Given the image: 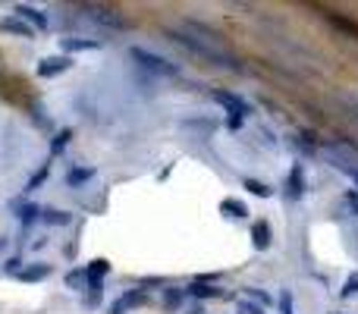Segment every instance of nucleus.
Masks as SVG:
<instances>
[{
    "instance_id": "nucleus-1",
    "label": "nucleus",
    "mask_w": 358,
    "mask_h": 314,
    "mask_svg": "<svg viewBox=\"0 0 358 314\" xmlns=\"http://www.w3.org/2000/svg\"><path fill=\"white\" fill-rule=\"evenodd\" d=\"M211 100L223 107V113H226V129H230V132H239V129L245 126V119L251 117V104L242 98V94H236V91H226V88H214V91H211Z\"/></svg>"
},
{
    "instance_id": "nucleus-2",
    "label": "nucleus",
    "mask_w": 358,
    "mask_h": 314,
    "mask_svg": "<svg viewBox=\"0 0 358 314\" xmlns=\"http://www.w3.org/2000/svg\"><path fill=\"white\" fill-rule=\"evenodd\" d=\"M129 54H132V60L138 63V69H144V73L157 75V79H176V75L182 73V69L176 66V63H170L167 57L151 54V50H144V47H132Z\"/></svg>"
},
{
    "instance_id": "nucleus-3",
    "label": "nucleus",
    "mask_w": 358,
    "mask_h": 314,
    "mask_svg": "<svg viewBox=\"0 0 358 314\" xmlns=\"http://www.w3.org/2000/svg\"><path fill=\"white\" fill-rule=\"evenodd\" d=\"M308 192V176H305V167H301L299 160L289 167L286 179H283V198L286 201H301Z\"/></svg>"
},
{
    "instance_id": "nucleus-4",
    "label": "nucleus",
    "mask_w": 358,
    "mask_h": 314,
    "mask_svg": "<svg viewBox=\"0 0 358 314\" xmlns=\"http://www.w3.org/2000/svg\"><path fill=\"white\" fill-rule=\"evenodd\" d=\"M13 16L22 19L31 31H47L50 29V16L41 10V6H31V3H16L13 6Z\"/></svg>"
},
{
    "instance_id": "nucleus-5",
    "label": "nucleus",
    "mask_w": 358,
    "mask_h": 314,
    "mask_svg": "<svg viewBox=\"0 0 358 314\" xmlns=\"http://www.w3.org/2000/svg\"><path fill=\"white\" fill-rule=\"evenodd\" d=\"M73 69V57H63V54H54V57H41L35 63V75L38 79H57V75L69 73Z\"/></svg>"
},
{
    "instance_id": "nucleus-6",
    "label": "nucleus",
    "mask_w": 358,
    "mask_h": 314,
    "mask_svg": "<svg viewBox=\"0 0 358 314\" xmlns=\"http://www.w3.org/2000/svg\"><path fill=\"white\" fill-rule=\"evenodd\" d=\"M10 211H13V217H16V223L22 226V230H31V226H38V220H41V204H35V201L13 198Z\"/></svg>"
},
{
    "instance_id": "nucleus-7",
    "label": "nucleus",
    "mask_w": 358,
    "mask_h": 314,
    "mask_svg": "<svg viewBox=\"0 0 358 314\" xmlns=\"http://www.w3.org/2000/svg\"><path fill=\"white\" fill-rule=\"evenodd\" d=\"M144 305V289H126L123 295H117V299L110 301V308H107V314H129L132 308Z\"/></svg>"
},
{
    "instance_id": "nucleus-8",
    "label": "nucleus",
    "mask_w": 358,
    "mask_h": 314,
    "mask_svg": "<svg viewBox=\"0 0 358 314\" xmlns=\"http://www.w3.org/2000/svg\"><path fill=\"white\" fill-rule=\"evenodd\" d=\"M63 283H66V289H73V292H88V289H94V286H104L100 280H94L91 274H88L85 267H75V270H69L66 276H63Z\"/></svg>"
},
{
    "instance_id": "nucleus-9",
    "label": "nucleus",
    "mask_w": 358,
    "mask_h": 314,
    "mask_svg": "<svg viewBox=\"0 0 358 314\" xmlns=\"http://www.w3.org/2000/svg\"><path fill=\"white\" fill-rule=\"evenodd\" d=\"M94 176H98L94 167H88V163H73V167H66V173H63V182H66V188H82V186H88Z\"/></svg>"
},
{
    "instance_id": "nucleus-10",
    "label": "nucleus",
    "mask_w": 358,
    "mask_h": 314,
    "mask_svg": "<svg viewBox=\"0 0 358 314\" xmlns=\"http://www.w3.org/2000/svg\"><path fill=\"white\" fill-rule=\"evenodd\" d=\"M85 50H100V41H98V38H79V35L60 38V54H63V57L85 54Z\"/></svg>"
},
{
    "instance_id": "nucleus-11",
    "label": "nucleus",
    "mask_w": 358,
    "mask_h": 314,
    "mask_svg": "<svg viewBox=\"0 0 358 314\" xmlns=\"http://www.w3.org/2000/svg\"><path fill=\"white\" fill-rule=\"evenodd\" d=\"M50 274H54V267H50L47 261H31V264H22V270H19L13 280H19V283H41V280H47Z\"/></svg>"
},
{
    "instance_id": "nucleus-12",
    "label": "nucleus",
    "mask_w": 358,
    "mask_h": 314,
    "mask_svg": "<svg viewBox=\"0 0 358 314\" xmlns=\"http://www.w3.org/2000/svg\"><path fill=\"white\" fill-rule=\"evenodd\" d=\"M182 289H186V295L195 301H211V299H220V295H223V289H217L214 283H204V280L188 283V286H182Z\"/></svg>"
},
{
    "instance_id": "nucleus-13",
    "label": "nucleus",
    "mask_w": 358,
    "mask_h": 314,
    "mask_svg": "<svg viewBox=\"0 0 358 314\" xmlns=\"http://www.w3.org/2000/svg\"><path fill=\"white\" fill-rule=\"evenodd\" d=\"M186 301H188V295H186V289H182V286H167L161 292V305H163V311H167V314L179 311Z\"/></svg>"
},
{
    "instance_id": "nucleus-14",
    "label": "nucleus",
    "mask_w": 358,
    "mask_h": 314,
    "mask_svg": "<svg viewBox=\"0 0 358 314\" xmlns=\"http://www.w3.org/2000/svg\"><path fill=\"white\" fill-rule=\"evenodd\" d=\"M270 242H274L270 223L267 220H255V223H251V245H255L258 251H264V248H270Z\"/></svg>"
},
{
    "instance_id": "nucleus-15",
    "label": "nucleus",
    "mask_w": 358,
    "mask_h": 314,
    "mask_svg": "<svg viewBox=\"0 0 358 314\" xmlns=\"http://www.w3.org/2000/svg\"><path fill=\"white\" fill-rule=\"evenodd\" d=\"M0 31H3V35H16V38H35V31H31L22 19L13 16V13L10 16H0Z\"/></svg>"
},
{
    "instance_id": "nucleus-16",
    "label": "nucleus",
    "mask_w": 358,
    "mask_h": 314,
    "mask_svg": "<svg viewBox=\"0 0 358 314\" xmlns=\"http://www.w3.org/2000/svg\"><path fill=\"white\" fill-rule=\"evenodd\" d=\"M41 226H69L73 223V214L69 211H60V207H41Z\"/></svg>"
},
{
    "instance_id": "nucleus-17",
    "label": "nucleus",
    "mask_w": 358,
    "mask_h": 314,
    "mask_svg": "<svg viewBox=\"0 0 358 314\" xmlns=\"http://www.w3.org/2000/svg\"><path fill=\"white\" fill-rule=\"evenodd\" d=\"M220 214H223V217H230V220H245V217H248V204H245V201H239V198H223V201H220Z\"/></svg>"
},
{
    "instance_id": "nucleus-18",
    "label": "nucleus",
    "mask_w": 358,
    "mask_h": 314,
    "mask_svg": "<svg viewBox=\"0 0 358 314\" xmlns=\"http://www.w3.org/2000/svg\"><path fill=\"white\" fill-rule=\"evenodd\" d=\"M88 16H91V19H98V22H100V25H107V29H126V22L117 16V13H113V16H110V13H107V10H98V6H88Z\"/></svg>"
},
{
    "instance_id": "nucleus-19",
    "label": "nucleus",
    "mask_w": 358,
    "mask_h": 314,
    "mask_svg": "<svg viewBox=\"0 0 358 314\" xmlns=\"http://www.w3.org/2000/svg\"><path fill=\"white\" fill-rule=\"evenodd\" d=\"M47 176H50V160H44L41 167H38L35 173L29 176V182H25V195H31V192H35V188H41L44 182H47Z\"/></svg>"
},
{
    "instance_id": "nucleus-20",
    "label": "nucleus",
    "mask_w": 358,
    "mask_h": 314,
    "mask_svg": "<svg viewBox=\"0 0 358 314\" xmlns=\"http://www.w3.org/2000/svg\"><path fill=\"white\" fill-rule=\"evenodd\" d=\"M242 299L255 301V305H261V308H274V305H276V299L267 292V289H255V286H251V289H245V295H242Z\"/></svg>"
},
{
    "instance_id": "nucleus-21",
    "label": "nucleus",
    "mask_w": 358,
    "mask_h": 314,
    "mask_svg": "<svg viewBox=\"0 0 358 314\" xmlns=\"http://www.w3.org/2000/svg\"><path fill=\"white\" fill-rule=\"evenodd\" d=\"M242 186L248 188V192L255 195V198H270V195H274V188H270L267 182H261V179H248V176H245Z\"/></svg>"
},
{
    "instance_id": "nucleus-22",
    "label": "nucleus",
    "mask_w": 358,
    "mask_h": 314,
    "mask_svg": "<svg viewBox=\"0 0 358 314\" xmlns=\"http://www.w3.org/2000/svg\"><path fill=\"white\" fill-rule=\"evenodd\" d=\"M100 301H104V286H94V289H88V292H82V305H85L88 311L100 308Z\"/></svg>"
},
{
    "instance_id": "nucleus-23",
    "label": "nucleus",
    "mask_w": 358,
    "mask_h": 314,
    "mask_svg": "<svg viewBox=\"0 0 358 314\" xmlns=\"http://www.w3.org/2000/svg\"><path fill=\"white\" fill-rule=\"evenodd\" d=\"M85 270L94 276V280H100V283H104V276L110 274V264H107L104 257H94V261H88V264H85Z\"/></svg>"
},
{
    "instance_id": "nucleus-24",
    "label": "nucleus",
    "mask_w": 358,
    "mask_h": 314,
    "mask_svg": "<svg viewBox=\"0 0 358 314\" xmlns=\"http://www.w3.org/2000/svg\"><path fill=\"white\" fill-rule=\"evenodd\" d=\"M73 142V129H63L54 135V142H50V157H57L60 151H66V144Z\"/></svg>"
},
{
    "instance_id": "nucleus-25",
    "label": "nucleus",
    "mask_w": 358,
    "mask_h": 314,
    "mask_svg": "<svg viewBox=\"0 0 358 314\" xmlns=\"http://www.w3.org/2000/svg\"><path fill=\"white\" fill-rule=\"evenodd\" d=\"M236 314H267V308L255 305V301H248V299H239L236 301Z\"/></svg>"
},
{
    "instance_id": "nucleus-26",
    "label": "nucleus",
    "mask_w": 358,
    "mask_h": 314,
    "mask_svg": "<svg viewBox=\"0 0 358 314\" xmlns=\"http://www.w3.org/2000/svg\"><path fill=\"white\" fill-rule=\"evenodd\" d=\"M276 305H280V314H295V301H292V292H280V299H276Z\"/></svg>"
},
{
    "instance_id": "nucleus-27",
    "label": "nucleus",
    "mask_w": 358,
    "mask_h": 314,
    "mask_svg": "<svg viewBox=\"0 0 358 314\" xmlns=\"http://www.w3.org/2000/svg\"><path fill=\"white\" fill-rule=\"evenodd\" d=\"M349 295H358V274H352L339 289V299H349Z\"/></svg>"
},
{
    "instance_id": "nucleus-28",
    "label": "nucleus",
    "mask_w": 358,
    "mask_h": 314,
    "mask_svg": "<svg viewBox=\"0 0 358 314\" xmlns=\"http://www.w3.org/2000/svg\"><path fill=\"white\" fill-rule=\"evenodd\" d=\"M22 264H25V261H22V257H19V255H16V257H6V264H3V274H6V276H16L19 270H22Z\"/></svg>"
},
{
    "instance_id": "nucleus-29",
    "label": "nucleus",
    "mask_w": 358,
    "mask_h": 314,
    "mask_svg": "<svg viewBox=\"0 0 358 314\" xmlns=\"http://www.w3.org/2000/svg\"><path fill=\"white\" fill-rule=\"evenodd\" d=\"M336 167L343 170V173L349 176V179H352V182H355V186H358V167H349V163H336Z\"/></svg>"
},
{
    "instance_id": "nucleus-30",
    "label": "nucleus",
    "mask_w": 358,
    "mask_h": 314,
    "mask_svg": "<svg viewBox=\"0 0 358 314\" xmlns=\"http://www.w3.org/2000/svg\"><path fill=\"white\" fill-rule=\"evenodd\" d=\"M186 314H204V308H201V305H195L192 311H186Z\"/></svg>"
},
{
    "instance_id": "nucleus-31",
    "label": "nucleus",
    "mask_w": 358,
    "mask_h": 314,
    "mask_svg": "<svg viewBox=\"0 0 358 314\" xmlns=\"http://www.w3.org/2000/svg\"><path fill=\"white\" fill-rule=\"evenodd\" d=\"M6 248V236H0V251H3Z\"/></svg>"
}]
</instances>
